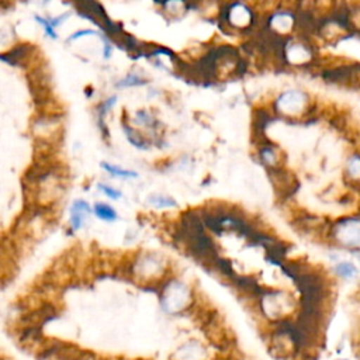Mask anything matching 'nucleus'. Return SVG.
<instances>
[{
  "label": "nucleus",
  "instance_id": "1",
  "mask_svg": "<svg viewBox=\"0 0 360 360\" xmlns=\"http://www.w3.org/2000/svg\"><path fill=\"white\" fill-rule=\"evenodd\" d=\"M260 314L273 323L288 321L295 309L294 297L283 290H263L257 297Z\"/></svg>",
  "mask_w": 360,
  "mask_h": 360
},
{
  "label": "nucleus",
  "instance_id": "2",
  "mask_svg": "<svg viewBox=\"0 0 360 360\" xmlns=\"http://www.w3.org/2000/svg\"><path fill=\"white\" fill-rule=\"evenodd\" d=\"M314 103L309 94L300 89L281 91L273 101V110L277 115L287 120H298L311 112Z\"/></svg>",
  "mask_w": 360,
  "mask_h": 360
},
{
  "label": "nucleus",
  "instance_id": "3",
  "mask_svg": "<svg viewBox=\"0 0 360 360\" xmlns=\"http://www.w3.org/2000/svg\"><path fill=\"white\" fill-rule=\"evenodd\" d=\"M329 239L338 249L360 250V215H346L329 226Z\"/></svg>",
  "mask_w": 360,
  "mask_h": 360
},
{
  "label": "nucleus",
  "instance_id": "4",
  "mask_svg": "<svg viewBox=\"0 0 360 360\" xmlns=\"http://www.w3.org/2000/svg\"><path fill=\"white\" fill-rule=\"evenodd\" d=\"M162 308L172 315H180L188 311L193 305V294L190 288L176 280L166 281L160 287Z\"/></svg>",
  "mask_w": 360,
  "mask_h": 360
},
{
  "label": "nucleus",
  "instance_id": "5",
  "mask_svg": "<svg viewBox=\"0 0 360 360\" xmlns=\"http://www.w3.org/2000/svg\"><path fill=\"white\" fill-rule=\"evenodd\" d=\"M219 22L229 27L231 30L246 32L250 31L256 24L255 11L243 3L224 4L219 11Z\"/></svg>",
  "mask_w": 360,
  "mask_h": 360
},
{
  "label": "nucleus",
  "instance_id": "6",
  "mask_svg": "<svg viewBox=\"0 0 360 360\" xmlns=\"http://www.w3.org/2000/svg\"><path fill=\"white\" fill-rule=\"evenodd\" d=\"M280 56L294 68H304L314 60L312 46L301 39H288L283 48H280Z\"/></svg>",
  "mask_w": 360,
  "mask_h": 360
},
{
  "label": "nucleus",
  "instance_id": "7",
  "mask_svg": "<svg viewBox=\"0 0 360 360\" xmlns=\"http://www.w3.org/2000/svg\"><path fill=\"white\" fill-rule=\"evenodd\" d=\"M297 24H298V20L295 14L290 10H274L271 14H269V18H267L269 31L277 37L290 35L294 31Z\"/></svg>",
  "mask_w": 360,
  "mask_h": 360
},
{
  "label": "nucleus",
  "instance_id": "8",
  "mask_svg": "<svg viewBox=\"0 0 360 360\" xmlns=\"http://www.w3.org/2000/svg\"><path fill=\"white\" fill-rule=\"evenodd\" d=\"M170 360H210V352L204 343L187 340L174 349Z\"/></svg>",
  "mask_w": 360,
  "mask_h": 360
},
{
  "label": "nucleus",
  "instance_id": "9",
  "mask_svg": "<svg viewBox=\"0 0 360 360\" xmlns=\"http://www.w3.org/2000/svg\"><path fill=\"white\" fill-rule=\"evenodd\" d=\"M259 158H260L262 163L269 170L281 169L283 158H281L280 149L276 145H271V143H262V145H259Z\"/></svg>",
  "mask_w": 360,
  "mask_h": 360
},
{
  "label": "nucleus",
  "instance_id": "10",
  "mask_svg": "<svg viewBox=\"0 0 360 360\" xmlns=\"http://www.w3.org/2000/svg\"><path fill=\"white\" fill-rule=\"evenodd\" d=\"M31 49H32L31 44H18V45L13 46L10 51L0 53V59L7 62L8 65L21 66L24 63V60L27 59V56H30Z\"/></svg>",
  "mask_w": 360,
  "mask_h": 360
},
{
  "label": "nucleus",
  "instance_id": "11",
  "mask_svg": "<svg viewBox=\"0 0 360 360\" xmlns=\"http://www.w3.org/2000/svg\"><path fill=\"white\" fill-rule=\"evenodd\" d=\"M345 177L352 184H360V153L354 152L347 156L343 167Z\"/></svg>",
  "mask_w": 360,
  "mask_h": 360
},
{
  "label": "nucleus",
  "instance_id": "12",
  "mask_svg": "<svg viewBox=\"0 0 360 360\" xmlns=\"http://www.w3.org/2000/svg\"><path fill=\"white\" fill-rule=\"evenodd\" d=\"M333 274L340 280H354L359 276V267L350 260H339L332 267Z\"/></svg>",
  "mask_w": 360,
  "mask_h": 360
},
{
  "label": "nucleus",
  "instance_id": "13",
  "mask_svg": "<svg viewBox=\"0 0 360 360\" xmlns=\"http://www.w3.org/2000/svg\"><path fill=\"white\" fill-rule=\"evenodd\" d=\"M90 212V208L87 205L86 201L82 200H76L70 208V228L72 231H77L82 224L84 217Z\"/></svg>",
  "mask_w": 360,
  "mask_h": 360
},
{
  "label": "nucleus",
  "instance_id": "14",
  "mask_svg": "<svg viewBox=\"0 0 360 360\" xmlns=\"http://www.w3.org/2000/svg\"><path fill=\"white\" fill-rule=\"evenodd\" d=\"M94 212L98 218L104 219V221H114L117 219V212L114 211L112 207L104 204V202H97L94 205Z\"/></svg>",
  "mask_w": 360,
  "mask_h": 360
},
{
  "label": "nucleus",
  "instance_id": "15",
  "mask_svg": "<svg viewBox=\"0 0 360 360\" xmlns=\"http://www.w3.org/2000/svg\"><path fill=\"white\" fill-rule=\"evenodd\" d=\"M101 166L104 167V170H107V172L111 173L112 176H118V177H122V179H135V177H138V173H136V172L125 170V169L112 166V165H110V163H101Z\"/></svg>",
  "mask_w": 360,
  "mask_h": 360
},
{
  "label": "nucleus",
  "instance_id": "16",
  "mask_svg": "<svg viewBox=\"0 0 360 360\" xmlns=\"http://www.w3.org/2000/svg\"><path fill=\"white\" fill-rule=\"evenodd\" d=\"M124 131H125V134H127V138L129 139V142L132 143V145H135L136 148H142V149H145L146 148V141L141 136V134L139 132H136L135 129H132L131 127L128 128L127 125H124Z\"/></svg>",
  "mask_w": 360,
  "mask_h": 360
},
{
  "label": "nucleus",
  "instance_id": "17",
  "mask_svg": "<svg viewBox=\"0 0 360 360\" xmlns=\"http://www.w3.org/2000/svg\"><path fill=\"white\" fill-rule=\"evenodd\" d=\"M143 83H146V80H142V77H139L138 75L131 73L125 79L118 82L115 86L117 87H128V86H139V84H143Z\"/></svg>",
  "mask_w": 360,
  "mask_h": 360
},
{
  "label": "nucleus",
  "instance_id": "18",
  "mask_svg": "<svg viewBox=\"0 0 360 360\" xmlns=\"http://www.w3.org/2000/svg\"><path fill=\"white\" fill-rule=\"evenodd\" d=\"M150 200V204L156 205V207H176V201L170 197H166V195H153L149 198Z\"/></svg>",
  "mask_w": 360,
  "mask_h": 360
},
{
  "label": "nucleus",
  "instance_id": "19",
  "mask_svg": "<svg viewBox=\"0 0 360 360\" xmlns=\"http://www.w3.org/2000/svg\"><path fill=\"white\" fill-rule=\"evenodd\" d=\"M98 187L103 190V193H104L105 195H108V197H110V198H112V200H117V198H120V197H121V193H120L118 190H115V188L110 187V186L98 184Z\"/></svg>",
  "mask_w": 360,
  "mask_h": 360
},
{
  "label": "nucleus",
  "instance_id": "20",
  "mask_svg": "<svg viewBox=\"0 0 360 360\" xmlns=\"http://www.w3.org/2000/svg\"><path fill=\"white\" fill-rule=\"evenodd\" d=\"M37 18V21L41 24V25H44V28H45V31H46V34L49 35V37H52V38H56V34H55V31H53V27L51 25V22H49V20H45V18H42V17H35Z\"/></svg>",
  "mask_w": 360,
  "mask_h": 360
},
{
  "label": "nucleus",
  "instance_id": "21",
  "mask_svg": "<svg viewBox=\"0 0 360 360\" xmlns=\"http://www.w3.org/2000/svg\"><path fill=\"white\" fill-rule=\"evenodd\" d=\"M91 34H97V32H96V31H93V30H83V31H77V32H75V34H72V35L69 37V41L77 39V38H80V37H83V35H91Z\"/></svg>",
  "mask_w": 360,
  "mask_h": 360
},
{
  "label": "nucleus",
  "instance_id": "22",
  "mask_svg": "<svg viewBox=\"0 0 360 360\" xmlns=\"http://www.w3.org/2000/svg\"><path fill=\"white\" fill-rule=\"evenodd\" d=\"M0 360H11V359H8V357H4V356H0Z\"/></svg>",
  "mask_w": 360,
  "mask_h": 360
},
{
  "label": "nucleus",
  "instance_id": "23",
  "mask_svg": "<svg viewBox=\"0 0 360 360\" xmlns=\"http://www.w3.org/2000/svg\"><path fill=\"white\" fill-rule=\"evenodd\" d=\"M233 360H242V359H233Z\"/></svg>",
  "mask_w": 360,
  "mask_h": 360
},
{
  "label": "nucleus",
  "instance_id": "24",
  "mask_svg": "<svg viewBox=\"0 0 360 360\" xmlns=\"http://www.w3.org/2000/svg\"><path fill=\"white\" fill-rule=\"evenodd\" d=\"M136 360H145V359H136Z\"/></svg>",
  "mask_w": 360,
  "mask_h": 360
},
{
  "label": "nucleus",
  "instance_id": "25",
  "mask_svg": "<svg viewBox=\"0 0 360 360\" xmlns=\"http://www.w3.org/2000/svg\"><path fill=\"white\" fill-rule=\"evenodd\" d=\"M338 360H345V359H338Z\"/></svg>",
  "mask_w": 360,
  "mask_h": 360
}]
</instances>
